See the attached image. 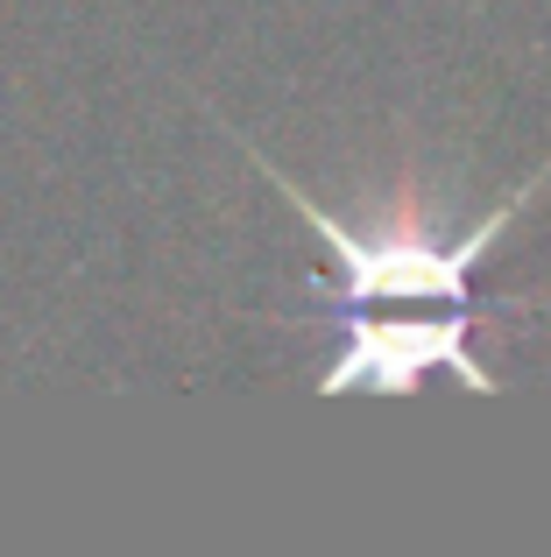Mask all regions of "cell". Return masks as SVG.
<instances>
[{"instance_id": "6da1fadb", "label": "cell", "mask_w": 551, "mask_h": 557, "mask_svg": "<svg viewBox=\"0 0 551 557\" xmlns=\"http://www.w3.org/2000/svg\"><path fill=\"white\" fill-rule=\"evenodd\" d=\"M262 177L297 205V219L326 240L332 275H326V311L340 325V354L318 374V395H417L431 374L460 381L467 395H495V374L474 360V318L488 311L474 275H481L488 247H502L510 219L551 184V163H538L488 219H474L460 240H431L417 226L389 233H354L311 205L269 156H255Z\"/></svg>"}]
</instances>
